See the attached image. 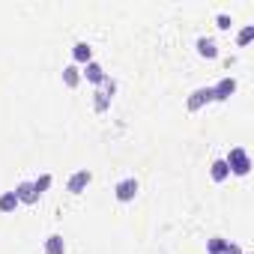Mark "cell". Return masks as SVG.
Masks as SVG:
<instances>
[{
	"label": "cell",
	"mask_w": 254,
	"mask_h": 254,
	"mask_svg": "<svg viewBox=\"0 0 254 254\" xmlns=\"http://www.w3.org/2000/svg\"><path fill=\"white\" fill-rule=\"evenodd\" d=\"M224 162H227L230 174H236V177H248V174H251V159H248V153H245L242 147H233Z\"/></svg>",
	"instance_id": "cell-1"
},
{
	"label": "cell",
	"mask_w": 254,
	"mask_h": 254,
	"mask_svg": "<svg viewBox=\"0 0 254 254\" xmlns=\"http://www.w3.org/2000/svg\"><path fill=\"white\" fill-rule=\"evenodd\" d=\"M138 191H141V186H138L135 177H126V180H120V183L114 186V197H117L120 203H132V200L138 197Z\"/></svg>",
	"instance_id": "cell-2"
},
{
	"label": "cell",
	"mask_w": 254,
	"mask_h": 254,
	"mask_svg": "<svg viewBox=\"0 0 254 254\" xmlns=\"http://www.w3.org/2000/svg\"><path fill=\"white\" fill-rule=\"evenodd\" d=\"M212 90V102H227L233 93H236V78H221L215 87H209Z\"/></svg>",
	"instance_id": "cell-3"
},
{
	"label": "cell",
	"mask_w": 254,
	"mask_h": 254,
	"mask_svg": "<svg viewBox=\"0 0 254 254\" xmlns=\"http://www.w3.org/2000/svg\"><path fill=\"white\" fill-rule=\"evenodd\" d=\"M209 102H212V90H209V87H197V90L189 96L186 108L194 114V111H200V108H203V105H209Z\"/></svg>",
	"instance_id": "cell-4"
},
{
	"label": "cell",
	"mask_w": 254,
	"mask_h": 254,
	"mask_svg": "<svg viewBox=\"0 0 254 254\" xmlns=\"http://www.w3.org/2000/svg\"><path fill=\"white\" fill-rule=\"evenodd\" d=\"M90 180H93V174L87 171V168H81V171H75L72 177H69V183H66V189L72 191V194H81L87 186H90Z\"/></svg>",
	"instance_id": "cell-5"
},
{
	"label": "cell",
	"mask_w": 254,
	"mask_h": 254,
	"mask_svg": "<svg viewBox=\"0 0 254 254\" xmlns=\"http://www.w3.org/2000/svg\"><path fill=\"white\" fill-rule=\"evenodd\" d=\"M81 78H87L90 84H105V81H108L105 69H102V66H99L96 60H90V63H87V66L81 69Z\"/></svg>",
	"instance_id": "cell-6"
},
{
	"label": "cell",
	"mask_w": 254,
	"mask_h": 254,
	"mask_svg": "<svg viewBox=\"0 0 254 254\" xmlns=\"http://www.w3.org/2000/svg\"><path fill=\"white\" fill-rule=\"evenodd\" d=\"M72 60H75V66H87L93 60V48L87 42H75L72 45Z\"/></svg>",
	"instance_id": "cell-7"
},
{
	"label": "cell",
	"mask_w": 254,
	"mask_h": 254,
	"mask_svg": "<svg viewBox=\"0 0 254 254\" xmlns=\"http://www.w3.org/2000/svg\"><path fill=\"white\" fill-rule=\"evenodd\" d=\"M15 197H18V203H36V200H39L33 183H18V186H15Z\"/></svg>",
	"instance_id": "cell-8"
},
{
	"label": "cell",
	"mask_w": 254,
	"mask_h": 254,
	"mask_svg": "<svg viewBox=\"0 0 254 254\" xmlns=\"http://www.w3.org/2000/svg\"><path fill=\"white\" fill-rule=\"evenodd\" d=\"M197 54L206 57V60H215V57H218V45H215V39L200 36V39H197Z\"/></svg>",
	"instance_id": "cell-9"
},
{
	"label": "cell",
	"mask_w": 254,
	"mask_h": 254,
	"mask_svg": "<svg viewBox=\"0 0 254 254\" xmlns=\"http://www.w3.org/2000/svg\"><path fill=\"white\" fill-rule=\"evenodd\" d=\"M209 177H212V183H224V180L230 177V168H227V162H224V159H215V162L209 165Z\"/></svg>",
	"instance_id": "cell-10"
},
{
	"label": "cell",
	"mask_w": 254,
	"mask_h": 254,
	"mask_svg": "<svg viewBox=\"0 0 254 254\" xmlns=\"http://www.w3.org/2000/svg\"><path fill=\"white\" fill-rule=\"evenodd\" d=\"M63 84H66L69 90H75V87L81 84V69H78L75 63H69V66H63Z\"/></svg>",
	"instance_id": "cell-11"
},
{
	"label": "cell",
	"mask_w": 254,
	"mask_h": 254,
	"mask_svg": "<svg viewBox=\"0 0 254 254\" xmlns=\"http://www.w3.org/2000/svg\"><path fill=\"white\" fill-rule=\"evenodd\" d=\"M45 254H66V239L60 233H51L45 239Z\"/></svg>",
	"instance_id": "cell-12"
},
{
	"label": "cell",
	"mask_w": 254,
	"mask_h": 254,
	"mask_svg": "<svg viewBox=\"0 0 254 254\" xmlns=\"http://www.w3.org/2000/svg\"><path fill=\"white\" fill-rule=\"evenodd\" d=\"M15 209H18L15 191H3V194H0V212H15Z\"/></svg>",
	"instance_id": "cell-13"
},
{
	"label": "cell",
	"mask_w": 254,
	"mask_h": 254,
	"mask_svg": "<svg viewBox=\"0 0 254 254\" xmlns=\"http://www.w3.org/2000/svg\"><path fill=\"white\" fill-rule=\"evenodd\" d=\"M227 242H230V239H224V236H212V239H206V251H209V254H221V251L227 248Z\"/></svg>",
	"instance_id": "cell-14"
},
{
	"label": "cell",
	"mask_w": 254,
	"mask_h": 254,
	"mask_svg": "<svg viewBox=\"0 0 254 254\" xmlns=\"http://www.w3.org/2000/svg\"><path fill=\"white\" fill-rule=\"evenodd\" d=\"M251 39H254V24H245V27L239 30V36H236V45H239V48H245Z\"/></svg>",
	"instance_id": "cell-15"
},
{
	"label": "cell",
	"mask_w": 254,
	"mask_h": 254,
	"mask_svg": "<svg viewBox=\"0 0 254 254\" xmlns=\"http://www.w3.org/2000/svg\"><path fill=\"white\" fill-rule=\"evenodd\" d=\"M51 183H54V177H51V174H42L39 180H33V189H36V194H45V191L51 189Z\"/></svg>",
	"instance_id": "cell-16"
},
{
	"label": "cell",
	"mask_w": 254,
	"mask_h": 254,
	"mask_svg": "<svg viewBox=\"0 0 254 254\" xmlns=\"http://www.w3.org/2000/svg\"><path fill=\"white\" fill-rule=\"evenodd\" d=\"M230 24H233V21H230V15H224V12H221V15H215V27H218V30H230Z\"/></svg>",
	"instance_id": "cell-17"
},
{
	"label": "cell",
	"mask_w": 254,
	"mask_h": 254,
	"mask_svg": "<svg viewBox=\"0 0 254 254\" xmlns=\"http://www.w3.org/2000/svg\"><path fill=\"white\" fill-rule=\"evenodd\" d=\"M221 254H242V248H239L236 242H227V248H224Z\"/></svg>",
	"instance_id": "cell-18"
},
{
	"label": "cell",
	"mask_w": 254,
	"mask_h": 254,
	"mask_svg": "<svg viewBox=\"0 0 254 254\" xmlns=\"http://www.w3.org/2000/svg\"><path fill=\"white\" fill-rule=\"evenodd\" d=\"M242 254H248V251H242Z\"/></svg>",
	"instance_id": "cell-19"
}]
</instances>
